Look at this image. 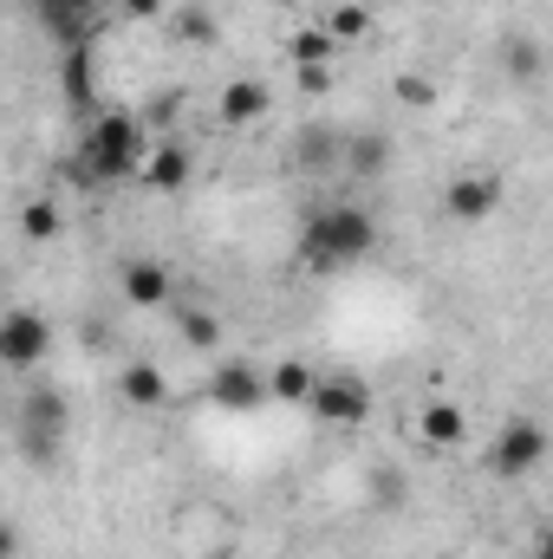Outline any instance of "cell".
<instances>
[{
	"mask_svg": "<svg viewBox=\"0 0 553 559\" xmlns=\"http://www.w3.org/2000/svg\"><path fill=\"white\" fill-rule=\"evenodd\" d=\"M541 455H548V429L534 417H508L495 429V442H489V468L502 475V481H521V475H534L541 468Z\"/></svg>",
	"mask_w": 553,
	"mask_h": 559,
	"instance_id": "4",
	"label": "cell"
},
{
	"mask_svg": "<svg viewBox=\"0 0 553 559\" xmlns=\"http://www.w3.org/2000/svg\"><path fill=\"white\" fill-rule=\"evenodd\" d=\"M541 554H553V527H548V547H541Z\"/></svg>",
	"mask_w": 553,
	"mask_h": 559,
	"instance_id": "28",
	"label": "cell"
},
{
	"mask_svg": "<svg viewBox=\"0 0 553 559\" xmlns=\"http://www.w3.org/2000/svg\"><path fill=\"white\" fill-rule=\"evenodd\" d=\"M274 391H268V378L255 371V365H222V371H209V404H222V411H261Z\"/></svg>",
	"mask_w": 553,
	"mask_h": 559,
	"instance_id": "9",
	"label": "cell"
},
{
	"mask_svg": "<svg viewBox=\"0 0 553 559\" xmlns=\"http://www.w3.org/2000/svg\"><path fill=\"white\" fill-rule=\"evenodd\" d=\"M215 338H222V319L215 312H183V345L189 352H209Z\"/></svg>",
	"mask_w": 553,
	"mask_h": 559,
	"instance_id": "22",
	"label": "cell"
},
{
	"mask_svg": "<svg viewBox=\"0 0 553 559\" xmlns=\"http://www.w3.org/2000/svg\"><path fill=\"white\" fill-rule=\"evenodd\" d=\"M443 209H449L456 228H482V222L502 209V176H489V169H462V176L443 189Z\"/></svg>",
	"mask_w": 553,
	"mask_h": 559,
	"instance_id": "8",
	"label": "cell"
},
{
	"mask_svg": "<svg viewBox=\"0 0 553 559\" xmlns=\"http://www.w3.org/2000/svg\"><path fill=\"white\" fill-rule=\"evenodd\" d=\"M143 182H150L156 195H176V189L189 182V150H183V143L150 150V156H143Z\"/></svg>",
	"mask_w": 553,
	"mask_h": 559,
	"instance_id": "12",
	"label": "cell"
},
{
	"mask_svg": "<svg viewBox=\"0 0 553 559\" xmlns=\"http://www.w3.org/2000/svg\"><path fill=\"white\" fill-rule=\"evenodd\" d=\"M293 156L306 163V169H332L345 150H339V138L332 131H299V143H293Z\"/></svg>",
	"mask_w": 553,
	"mask_h": 559,
	"instance_id": "18",
	"label": "cell"
},
{
	"mask_svg": "<svg viewBox=\"0 0 553 559\" xmlns=\"http://www.w3.org/2000/svg\"><path fill=\"white\" fill-rule=\"evenodd\" d=\"M118 13H131V20H163V0H118Z\"/></svg>",
	"mask_w": 553,
	"mask_h": 559,
	"instance_id": "26",
	"label": "cell"
},
{
	"mask_svg": "<svg viewBox=\"0 0 553 559\" xmlns=\"http://www.w3.org/2000/svg\"><path fill=\"white\" fill-rule=\"evenodd\" d=\"M345 169H352V176H385V169H391V143L378 138V131L352 138L345 143Z\"/></svg>",
	"mask_w": 553,
	"mask_h": 559,
	"instance_id": "17",
	"label": "cell"
},
{
	"mask_svg": "<svg viewBox=\"0 0 553 559\" xmlns=\"http://www.w3.org/2000/svg\"><path fill=\"white\" fill-rule=\"evenodd\" d=\"M332 85V66H299V92H326Z\"/></svg>",
	"mask_w": 553,
	"mask_h": 559,
	"instance_id": "25",
	"label": "cell"
},
{
	"mask_svg": "<svg viewBox=\"0 0 553 559\" xmlns=\"http://www.w3.org/2000/svg\"><path fill=\"white\" fill-rule=\"evenodd\" d=\"M261 111H268V85L261 79H235L222 92V124H255Z\"/></svg>",
	"mask_w": 553,
	"mask_h": 559,
	"instance_id": "14",
	"label": "cell"
},
{
	"mask_svg": "<svg viewBox=\"0 0 553 559\" xmlns=\"http://www.w3.org/2000/svg\"><path fill=\"white\" fill-rule=\"evenodd\" d=\"M39 26L59 52L72 46H98L105 33V0H39Z\"/></svg>",
	"mask_w": 553,
	"mask_h": 559,
	"instance_id": "5",
	"label": "cell"
},
{
	"mask_svg": "<svg viewBox=\"0 0 553 559\" xmlns=\"http://www.w3.org/2000/svg\"><path fill=\"white\" fill-rule=\"evenodd\" d=\"M502 59H508V79H515V85H534V79H541V46H534V39H515Z\"/></svg>",
	"mask_w": 553,
	"mask_h": 559,
	"instance_id": "21",
	"label": "cell"
},
{
	"mask_svg": "<svg viewBox=\"0 0 553 559\" xmlns=\"http://www.w3.org/2000/svg\"><path fill=\"white\" fill-rule=\"evenodd\" d=\"M332 46H339V39H332L326 26H306V33H293V66H326Z\"/></svg>",
	"mask_w": 553,
	"mask_h": 559,
	"instance_id": "19",
	"label": "cell"
},
{
	"mask_svg": "<svg viewBox=\"0 0 553 559\" xmlns=\"http://www.w3.org/2000/svg\"><path fill=\"white\" fill-rule=\"evenodd\" d=\"M138 169H143L138 118H125V111H98V118L85 124L79 156H72V176H79L85 189H111V182H131Z\"/></svg>",
	"mask_w": 553,
	"mask_h": 559,
	"instance_id": "2",
	"label": "cell"
},
{
	"mask_svg": "<svg viewBox=\"0 0 553 559\" xmlns=\"http://www.w3.org/2000/svg\"><path fill=\"white\" fill-rule=\"evenodd\" d=\"M46 352H52V325H46L39 312L13 306V312L0 319V365H7V371H33V365H46Z\"/></svg>",
	"mask_w": 553,
	"mask_h": 559,
	"instance_id": "7",
	"label": "cell"
},
{
	"mask_svg": "<svg viewBox=\"0 0 553 559\" xmlns=\"http://www.w3.org/2000/svg\"><path fill=\"white\" fill-rule=\"evenodd\" d=\"M20 222H26V241H52V235H59V209H52V202H33Z\"/></svg>",
	"mask_w": 553,
	"mask_h": 559,
	"instance_id": "23",
	"label": "cell"
},
{
	"mask_svg": "<svg viewBox=\"0 0 553 559\" xmlns=\"http://www.w3.org/2000/svg\"><path fill=\"white\" fill-rule=\"evenodd\" d=\"M306 411L326 423V429H358V423L372 417V391H365V378L332 371V378H319V391H313Z\"/></svg>",
	"mask_w": 553,
	"mask_h": 559,
	"instance_id": "6",
	"label": "cell"
},
{
	"mask_svg": "<svg viewBox=\"0 0 553 559\" xmlns=\"http://www.w3.org/2000/svg\"><path fill=\"white\" fill-rule=\"evenodd\" d=\"M59 92L72 111H98V92H92V46H72L59 59Z\"/></svg>",
	"mask_w": 553,
	"mask_h": 559,
	"instance_id": "10",
	"label": "cell"
},
{
	"mask_svg": "<svg viewBox=\"0 0 553 559\" xmlns=\"http://www.w3.org/2000/svg\"><path fill=\"white\" fill-rule=\"evenodd\" d=\"M118 391H125V404H138V411H156V404L169 397V384H163V371H156V365H125Z\"/></svg>",
	"mask_w": 553,
	"mask_h": 559,
	"instance_id": "15",
	"label": "cell"
},
{
	"mask_svg": "<svg viewBox=\"0 0 553 559\" xmlns=\"http://www.w3.org/2000/svg\"><path fill=\"white\" fill-rule=\"evenodd\" d=\"M378 248V222L365 209H313L299 222V267L313 274H339L352 261H365Z\"/></svg>",
	"mask_w": 553,
	"mask_h": 559,
	"instance_id": "1",
	"label": "cell"
},
{
	"mask_svg": "<svg viewBox=\"0 0 553 559\" xmlns=\"http://www.w3.org/2000/svg\"><path fill=\"white\" fill-rule=\"evenodd\" d=\"M125 299L131 306H163L169 299V267L163 261H131L125 267Z\"/></svg>",
	"mask_w": 553,
	"mask_h": 559,
	"instance_id": "13",
	"label": "cell"
},
{
	"mask_svg": "<svg viewBox=\"0 0 553 559\" xmlns=\"http://www.w3.org/2000/svg\"><path fill=\"white\" fill-rule=\"evenodd\" d=\"M365 26H372V7H358V0H345V7L326 13V33H332V39H358Z\"/></svg>",
	"mask_w": 553,
	"mask_h": 559,
	"instance_id": "20",
	"label": "cell"
},
{
	"mask_svg": "<svg viewBox=\"0 0 553 559\" xmlns=\"http://www.w3.org/2000/svg\"><path fill=\"white\" fill-rule=\"evenodd\" d=\"M416 436H423L430 449H456V442H469V417H462V404H423Z\"/></svg>",
	"mask_w": 553,
	"mask_h": 559,
	"instance_id": "11",
	"label": "cell"
},
{
	"mask_svg": "<svg viewBox=\"0 0 553 559\" xmlns=\"http://www.w3.org/2000/svg\"><path fill=\"white\" fill-rule=\"evenodd\" d=\"M398 98L404 105H430V79H398Z\"/></svg>",
	"mask_w": 553,
	"mask_h": 559,
	"instance_id": "27",
	"label": "cell"
},
{
	"mask_svg": "<svg viewBox=\"0 0 553 559\" xmlns=\"http://www.w3.org/2000/svg\"><path fill=\"white\" fill-rule=\"evenodd\" d=\"M183 39H215V20L189 7V13H183Z\"/></svg>",
	"mask_w": 553,
	"mask_h": 559,
	"instance_id": "24",
	"label": "cell"
},
{
	"mask_svg": "<svg viewBox=\"0 0 553 559\" xmlns=\"http://www.w3.org/2000/svg\"><path fill=\"white\" fill-rule=\"evenodd\" d=\"M268 391H274L280 404H313V391H319V378L299 365V358H286V365H274L268 371Z\"/></svg>",
	"mask_w": 553,
	"mask_h": 559,
	"instance_id": "16",
	"label": "cell"
},
{
	"mask_svg": "<svg viewBox=\"0 0 553 559\" xmlns=\"http://www.w3.org/2000/svg\"><path fill=\"white\" fill-rule=\"evenodd\" d=\"M66 423H72V411H66V397L59 391H46V384H33L26 397H20V449H26V462H52L59 455V442H66Z\"/></svg>",
	"mask_w": 553,
	"mask_h": 559,
	"instance_id": "3",
	"label": "cell"
}]
</instances>
